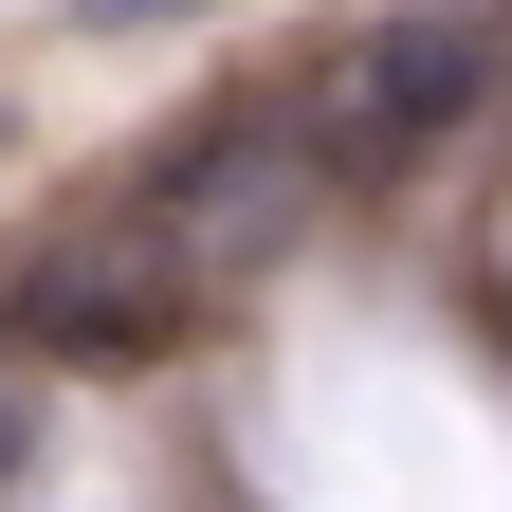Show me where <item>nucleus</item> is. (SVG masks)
<instances>
[{
  "label": "nucleus",
  "instance_id": "f257e3e1",
  "mask_svg": "<svg viewBox=\"0 0 512 512\" xmlns=\"http://www.w3.org/2000/svg\"><path fill=\"white\" fill-rule=\"evenodd\" d=\"M494 74H512V37L494 19H384V37H348L330 74H311V110H293V147L311 165H348V183H403V165H439L458 128L494 110Z\"/></svg>",
  "mask_w": 512,
  "mask_h": 512
},
{
  "label": "nucleus",
  "instance_id": "f03ea898",
  "mask_svg": "<svg viewBox=\"0 0 512 512\" xmlns=\"http://www.w3.org/2000/svg\"><path fill=\"white\" fill-rule=\"evenodd\" d=\"M202 256H183L147 202H128V220H74V238H37L19 256V293H0V330H19V348H55V366H147V348H183V330H202Z\"/></svg>",
  "mask_w": 512,
  "mask_h": 512
},
{
  "label": "nucleus",
  "instance_id": "7ed1b4c3",
  "mask_svg": "<svg viewBox=\"0 0 512 512\" xmlns=\"http://www.w3.org/2000/svg\"><path fill=\"white\" fill-rule=\"evenodd\" d=\"M293 183H311V147H293V110H220L202 147H183V165L147 183V220H165L183 256H202V275H238V256H256V238L293 220Z\"/></svg>",
  "mask_w": 512,
  "mask_h": 512
},
{
  "label": "nucleus",
  "instance_id": "20e7f679",
  "mask_svg": "<svg viewBox=\"0 0 512 512\" xmlns=\"http://www.w3.org/2000/svg\"><path fill=\"white\" fill-rule=\"evenodd\" d=\"M0 476H19V403H0Z\"/></svg>",
  "mask_w": 512,
  "mask_h": 512
}]
</instances>
